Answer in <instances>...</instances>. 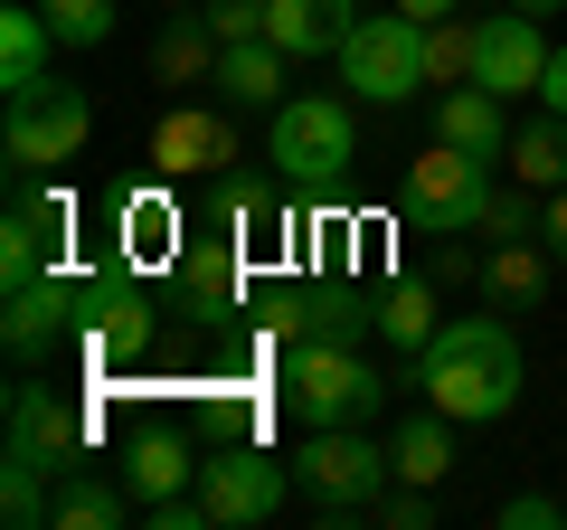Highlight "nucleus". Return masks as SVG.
I'll return each instance as SVG.
<instances>
[{"instance_id":"nucleus-1","label":"nucleus","mask_w":567,"mask_h":530,"mask_svg":"<svg viewBox=\"0 0 567 530\" xmlns=\"http://www.w3.org/2000/svg\"><path fill=\"white\" fill-rule=\"evenodd\" d=\"M416 388H425V408H445L454 427L511 417V398H520V342H511V323H492V313L445 323L416 350Z\"/></svg>"},{"instance_id":"nucleus-2","label":"nucleus","mask_w":567,"mask_h":530,"mask_svg":"<svg viewBox=\"0 0 567 530\" xmlns=\"http://www.w3.org/2000/svg\"><path fill=\"white\" fill-rule=\"evenodd\" d=\"M379 398H388V379L360 360L350 332H312V342H293V360H284V408L303 417V427H360Z\"/></svg>"},{"instance_id":"nucleus-3","label":"nucleus","mask_w":567,"mask_h":530,"mask_svg":"<svg viewBox=\"0 0 567 530\" xmlns=\"http://www.w3.org/2000/svg\"><path fill=\"white\" fill-rule=\"evenodd\" d=\"M85 133H95V104H85V85H66V77L10 85V123H0V152H10L20 171H58V162H76Z\"/></svg>"},{"instance_id":"nucleus-4","label":"nucleus","mask_w":567,"mask_h":530,"mask_svg":"<svg viewBox=\"0 0 567 530\" xmlns=\"http://www.w3.org/2000/svg\"><path fill=\"white\" fill-rule=\"evenodd\" d=\"M388 473H398V465H388L369 436H350V427H312V446L293 455V483L312 492V511H322V521H369Z\"/></svg>"},{"instance_id":"nucleus-5","label":"nucleus","mask_w":567,"mask_h":530,"mask_svg":"<svg viewBox=\"0 0 567 530\" xmlns=\"http://www.w3.org/2000/svg\"><path fill=\"white\" fill-rule=\"evenodd\" d=\"M341 77L360 85L369 104H406L425 85V29L406 20V10H379V20H360L341 39Z\"/></svg>"},{"instance_id":"nucleus-6","label":"nucleus","mask_w":567,"mask_h":530,"mask_svg":"<svg viewBox=\"0 0 567 530\" xmlns=\"http://www.w3.org/2000/svg\"><path fill=\"white\" fill-rule=\"evenodd\" d=\"M284 483H293V455H256V446H227L199 465V502L218 530H256L284 511Z\"/></svg>"},{"instance_id":"nucleus-7","label":"nucleus","mask_w":567,"mask_h":530,"mask_svg":"<svg viewBox=\"0 0 567 530\" xmlns=\"http://www.w3.org/2000/svg\"><path fill=\"white\" fill-rule=\"evenodd\" d=\"M275 162H284V181L331 190V181L350 171V104H331V95H284V104H275Z\"/></svg>"},{"instance_id":"nucleus-8","label":"nucleus","mask_w":567,"mask_h":530,"mask_svg":"<svg viewBox=\"0 0 567 530\" xmlns=\"http://www.w3.org/2000/svg\"><path fill=\"white\" fill-rule=\"evenodd\" d=\"M483 171L464 143H425L416 162H406V218L435 227V237H454V227H473V208H483Z\"/></svg>"},{"instance_id":"nucleus-9","label":"nucleus","mask_w":567,"mask_h":530,"mask_svg":"<svg viewBox=\"0 0 567 530\" xmlns=\"http://www.w3.org/2000/svg\"><path fill=\"white\" fill-rule=\"evenodd\" d=\"M539 77H548V39H539V20L529 10H492L483 20V48H473V85H492V95H539Z\"/></svg>"},{"instance_id":"nucleus-10","label":"nucleus","mask_w":567,"mask_h":530,"mask_svg":"<svg viewBox=\"0 0 567 530\" xmlns=\"http://www.w3.org/2000/svg\"><path fill=\"white\" fill-rule=\"evenodd\" d=\"M227 162H237V133L218 114H199V104H171L152 123V171H171V181H218Z\"/></svg>"},{"instance_id":"nucleus-11","label":"nucleus","mask_w":567,"mask_h":530,"mask_svg":"<svg viewBox=\"0 0 567 530\" xmlns=\"http://www.w3.org/2000/svg\"><path fill=\"white\" fill-rule=\"evenodd\" d=\"M10 455L66 473V465L85 455V417L66 408V398H48V388H10Z\"/></svg>"},{"instance_id":"nucleus-12","label":"nucleus","mask_w":567,"mask_h":530,"mask_svg":"<svg viewBox=\"0 0 567 530\" xmlns=\"http://www.w3.org/2000/svg\"><path fill=\"white\" fill-rule=\"evenodd\" d=\"M85 304H95V285H76V275H39V285L10 294V323H0V332H10V350L29 360V350H48L58 332H76Z\"/></svg>"},{"instance_id":"nucleus-13","label":"nucleus","mask_w":567,"mask_h":530,"mask_svg":"<svg viewBox=\"0 0 567 530\" xmlns=\"http://www.w3.org/2000/svg\"><path fill=\"white\" fill-rule=\"evenodd\" d=\"M58 237H66V200H58V190H20L10 237H0V275H10V294L48 275V246H58Z\"/></svg>"},{"instance_id":"nucleus-14","label":"nucleus","mask_w":567,"mask_h":530,"mask_svg":"<svg viewBox=\"0 0 567 530\" xmlns=\"http://www.w3.org/2000/svg\"><path fill=\"white\" fill-rule=\"evenodd\" d=\"M360 29L350 0H265V39L284 58H341V39Z\"/></svg>"},{"instance_id":"nucleus-15","label":"nucleus","mask_w":567,"mask_h":530,"mask_svg":"<svg viewBox=\"0 0 567 530\" xmlns=\"http://www.w3.org/2000/svg\"><path fill=\"white\" fill-rule=\"evenodd\" d=\"M435 143H464L473 162H511V123L492 85H445L435 95Z\"/></svg>"},{"instance_id":"nucleus-16","label":"nucleus","mask_w":567,"mask_h":530,"mask_svg":"<svg viewBox=\"0 0 567 530\" xmlns=\"http://www.w3.org/2000/svg\"><path fill=\"white\" fill-rule=\"evenodd\" d=\"M218 58H227V39L208 29V10H171L162 48H152V77L162 85H199V77H218Z\"/></svg>"},{"instance_id":"nucleus-17","label":"nucleus","mask_w":567,"mask_h":530,"mask_svg":"<svg viewBox=\"0 0 567 530\" xmlns=\"http://www.w3.org/2000/svg\"><path fill=\"white\" fill-rule=\"evenodd\" d=\"M208 208H218V237L246 246L256 227L284 218V181H237V171H218V181H208Z\"/></svg>"},{"instance_id":"nucleus-18","label":"nucleus","mask_w":567,"mask_h":530,"mask_svg":"<svg viewBox=\"0 0 567 530\" xmlns=\"http://www.w3.org/2000/svg\"><path fill=\"white\" fill-rule=\"evenodd\" d=\"M85 332H95V350H104V360L142 350V332H152V304H142V285L104 275V285H95V304H85Z\"/></svg>"},{"instance_id":"nucleus-19","label":"nucleus","mask_w":567,"mask_h":530,"mask_svg":"<svg viewBox=\"0 0 567 530\" xmlns=\"http://www.w3.org/2000/svg\"><path fill=\"white\" fill-rule=\"evenodd\" d=\"M454 417L445 408H425L416 417V427H398V446H388V465H398V483H425V492H435V483H445V473H454Z\"/></svg>"},{"instance_id":"nucleus-20","label":"nucleus","mask_w":567,"mask_h":530,"mask_svg":"<svg viewBox=\"0 0 567 530\" xmlns=\"http://www.w3.org/2000/svg\"><path fill=\"white\" fill-rule=\"evenodd\" d=\"M48 48H58V29H48L39 0L10 10V20H0V85H39L48 77Z\"/></svg>"},{"instance_id":"nucleus-21","label":"nucleus","mask_w":567,"mask_h":530,"mask_svg":"<svg viewBox=\"0 0 567 530\" xmlns=\"http://www.w3.org/2000/svg\"><path fill=\"white\" fill-rule=\"evenodd\" d=\"M208 85H227L237 104H275V95H284V48H275V39H237Z\"/></svg>"},{"instance_id":"nucleus-22","label":"nucleus","mask_w":567,"mask_h":530,"mask_svg":"<svg viewBox=\"0 0 567 530\" xmlns=\"http://www.w3.org/2000/svg\"><path fill=\"white\" fill-rule=\"evenodd\" d=\"M48 521H58V530H123V521H133V492L76 473V483H58V511H48Z\"/></svg>"},{"instance_id":"nucleus-23","label":"nucleus","mask_w":567,"mask_h":530,"mask_svg":"<svg viewBox=\"0 0 567 530\" xmlns=\"http://www.w3.org/2000/svg\"><path fill=\"white\" fill-rule=\"evenodd\" d=\"M483 285H492V304H539V285H548V256L529 237H502L483 256Z\"/></svg>"},{"instance_id":"nucleus-24","label":"nucleus","mask_w":567,"mask_h":530,"mask_svg":"<svg viewBox=\"0 0 567 530\" xmlns=\"http://www.w3.org/2000/svg\"><path fill=\"white\" fill-rule=\"evenodd\" d=\"M511 181H529V190H558V181H567V114L511 133Z\"/></svg>"},{"instance_id":"nucleus-25","label":"nucleus","mask_w":567,"mask_h":530,"mask_svg":"<svg viewBox=\"0 0 567 530\" xmlns=\"http://www.w3.org/2000/svg\"><path fill=\"white\" fill-rule=\"evenodd\" d=\"M473 48H483V20H435L425 29V85H473Z\"/></svg>"},{"instance_id":"nucleus-26","label":"nucleus","mask_w":567,"mask_h":530,"mask_svg":"<svg viewBox=\"0 0 567 530\" xmlns=\"http://www.w3.org/2000/svg\"><path fill=\"white\" fill-rule=\"evenodd\" d=\"M189 483V446L181 436H142L133 446V502H162V492Z\"/></svg>"},{"instance_id":"nucleus-27","label":"nucleus","mask_w":567,"mask_h":530,"mask_svg":"<svg viewBox=\"0 0 567 530\" xmlns=\"http://www.w3.org/2000/svg\"><path fill=\"white\" fill-rule=\"evenodd\" d=\"M379 332L406 342V350H425V342H435V285H388L379 294Z\"/></svg>"},{"instance_id":"nucleus-28","label":"nucleus","mask_w":567,"mask_h":530,"mask_svg":"<svg viewBox=\"0 0 567 530\" xmlns=\"http://www.w3.org/2000/svg\"><path fill=\"white\" fill-rule=\"evenodd\" d=\"M48 29H58V48H104L114 39V0H39Z\"/></svg>"},{"instance_id":"nucleus-29","label":"nucleus","mask_w":567,"mask_h":530,"mask_svg":"<svg viewBox=\"0 0 567 530\" xmlns=\"http://www.w3.org/2000/svg\"><path fill=\"white\" fill-rule=\"evenodd\" d=\"M39 473H48V465H29V455H10V492H0V502H10V521H48V511H58V502L39 492Z\"/></svg>"},{"instance_id":"nucleus-30","label":"nucleus","mask_w":567,"mask_h":530,"mask_svg":"<svg viewBox=\"0 0 567 530\" xmlns=\"http://www.w3.org/2000/svg\"><path fill=\"white\" fill-rule=\"evenodd\" d=\"M473 227H483V237H529V200H520V190H483Z\"/></svg>"},{"instance_id":"nucleus-31","label":"nucleus","mask_w":567,"mask_h":530,"mask_svg":"<svg viewBox=\"0 0 567 530\" xmlns=\"http://www.w3.org/2000/svg\"><path fill=\"white\" fill-rule=\"evenodd\" d=\"M199 10H208V29H218L227 48H237V39H265V0H199Z\"/></svg>"},{"instance_id":"nucleus-32","label":"nucleus","mask_w":567,"mask_h":530,"mask_svg":"<svg viewBox=\"0 0 567 530\" xmlns=\"http://www.w3.org/2000/svg\"><path fill=\"white\" fill-rule=\"evenodd\" d=\"M369 521H388V530H416V521H435V492H425V483L379 492V511H369Z\"/></svg>"},{"instance_id":"nucleus-33","label":"nucleus","mask_w":567,"mask_h":530,"mask_svg":"<svg viewBox=\"0 0 567 530\" xmlns=\"http://www.w3.org/2000/svg\"><path fill=\"white\" fill-rule=\"evenodd\" d=\"M567 521V502H548V492H511L502 502V530H558Z\"/></svg>"},{"instance_id":"nucleus-34","label":"nucleus","mask_w":567,"mask_h":530,"mask_svg":"<svg viewBox=\"0 0 567 530\" xmlns=\"http://www.w3.org/2000/svg\"><path fill=\"white\" fill-rule=\"evenodd\" d=\"M539 237H548V256H558V265H567V181H558V190H548V218H539Z\"/></svg>"},{"instance_id":"nucleus-35","label":"nucleus","mask_w":567,"mask_h":530,"mask_svg":"<svg viewBox=\"0 0 567 530\" xmlns=\"http://www.w3.org/2000/svg\"><path fill=\"white\" fill-rule=\"evenodd\" d=\"M539 95H548V114H567V48H548V77H539Z\"/></svg>"},{"instance_id":"nucleus-36","label":"nucleus","mask_w":567,"mask_h":530,"mask_svg":"<svg viewBox=\"0 0 567 530\" xmlns=\"http://www.w3.org/2000/svg\"><path fill=\"white\" fill-rule=\"evenodd\" d=\"M398 10H406V20H416V29H435V20H445V10H454V0H398Z\"/></svg>"},{"instance_id":"nucleus-37","label":"nucleus","mask_w":567,"mask_h":530,"mask_svg":"<svg viewBox=\"0 0 567 530\" xmlns=\"http://www.w3.org/2000/svg\"><path fill=\"white\" fill-rule=\"evenodd\" d=\"M511 10H529V20H539V10H558V0H511Z\"/></svg>"}]
</instances>
